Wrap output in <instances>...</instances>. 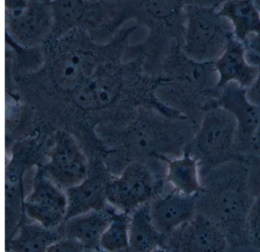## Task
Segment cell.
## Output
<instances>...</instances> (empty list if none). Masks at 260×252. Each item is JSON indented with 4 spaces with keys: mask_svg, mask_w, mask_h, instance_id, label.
<instances>
[{
    "mask_svg": "<svg viewBox=\"0 0 260 252\" xmlns=\"http://www.w3.org/2000/svg\"><path fill=\"white\" fill-rule=\"evenodd\" d=\"M243 161H230L211 168L206 187L198 196L197 211L220 226L230 244L245 245L249 244L246 219L255 195Z\"/></svg>",
    "mask_w": 260,
    "mask_h": 252,
    "instance_id": "obj_1",
    "label": "cell"
},
{
    "mask_svg": "<svg viewBox=\"0 0 260 252\" xmlns=\"http://www.w3.org/2000/svg\"><path fill=\"white\" fill-rule=\"evenodd\" d=\"M98 43L87 31L77 28L45 44V67L57 88L71 93L103 63L117 57L108 52V44Z\"/></svg>",
    "mask_w": 260,
    "mask_h": 252,
    "instance_id": "obj_2",
    "label": "cell"
},
{
    "mask_svg": "<svg viewBox=\"0 0 260 252\" xmlns=\"http://www.w3.org/2000/svg\"><path fill=\"white\" fill-rule=\"evenodd\" d=\"M196 130L191 120L144 113L125 129L121 141L135 156L183 152Z\"/></svg>",
    "mask_w": 260,
    "mask_h": 252,
    "instance_id": "obj_3",
    "label": "cell"
},
{
    "mask_svg": "<svg viewBox=\"0 0 260 252\" xmlns=\"http://www.w3.org/2000/svg\"><path fill=\"white\" fill-rule=\"evenodd\" d=\"M184 13L185 31L181 49L194 61L214 63L235 38L231 22L215 6L189 4Z\"/></svg>",
    "mask_w": 260,
    "mask_h": 252,
    "instance_id": "obj_4",
    "label": "cell"
},
{
    "mask_svg": "<svg viewBox=\"0 0 260 252\" xmlns=\"http://www.w3.org/2000/svg\"><path fill=\"white\" fill-rule=\"evenodd\" d=\"M237 124L234 117L220 106H213L201 118L199 127L185 148L211 168L230 161L242 160L237 152Z\"/></svg>",
    "mask_w": 260,
    "mask_h": 252,
    "instance_id": "obj_5",
    "label": "cell"
},
{
    "mask_svg": "<svg viewBox=\"0 0 260 252\" xmlns=\"http://www.w3.org/2000/svg\"><path fill=\"white\" fill-rule=\"evenodd\" d=\"M133 18L148 27L152 35L171 45H182L185 31V7L193 0H130Z\"/></svg>",
    "mask_w": 260,
    "mask_h": 252,
    "instance_id": "obj_6",
    "label": "cell"
},
{
    "mask_svg": "<svg viewBox=\"0 0 260 252\" xmlns=\"http://www.w3.org/2000/svg\"><path fill=\"white\" fill-rule=\"evenodd\" d=\"M159 188L160 183L147 165L134 162L124 168L119 177L111 179L107 200L118 210L128 213L148 203Z\"/></svg>",
    "mask_w": 260,
    "mask_h": 252,
    "instance_id": "obj_7",
    "label": "cell"
},
{
    "mask_svg": "<svg viewBox=\"0 0 260 252\" xmlns=\"http://www.w3.org/2000/svg\"><path fill=\"white\" fill-rule=\"evenodd\" d=\"M89 169L87 159L74 136L66 131L56 133L43 172L67 190L83 182Z\"/></svg>",
    "mask_w": 260,
    "mask_h": 252,
    "instance_id": "obj_8",
    "label": "cell"
},
{
    "mask_svg": "<svg viewBox=\"0 0 260 252\" xmlns=\"http://www.w3.org/2000/svg\"><path fill=\"white\" fill-rule=\"evenodd\" d=\"M126 66L118 57L103 63L86 82L71 92L73 102L86 112L103 110L118 98Z\"/></svg>",
    "mask_w": 260,
    "mask_h": 252,
    "instance_id": "obj_9",
    "label": "cell"
},
{
    "mask_svg": "<svg viewBox=\"0 0 260 252\" xmlns=\"http://www.w3.org/2000/svg\"><path fill=\"white\" fill-rule=\"evenodd\" d=\"M53 29L51 7L42 0H28L19 14L6 15L7 40L21 48L31 49L45 45Z\"/></svg>",
    "mask_w": 260,
    "mask_h": 252,
    "instance_id": "obj_10",
    "label": "cell"
},
{
    "mask_svg": "<svg viewBox=\"0 0 260 252\" xmlns=\"http://www.w3.org/2000/svg\"><path fill=\"white\" fill-rule=\"evenodd\" d=\"M24 212L30 220L49 229H57L66 220V191L42 171L36 176L31 193L25 199Z\"/></svg>",
    "mask_w": 260,
    "mask_h": 252,
    "instance_id": "obj_11",
    "label": "cell"
},
{
    "mask_svg": "<svg viewBox=\"0 0 260 252\" xmlns=\"http://www.w3.org/2000/svg\"><path fill=\"white\" fill-rule=\"evenodd\" d=\"M216 104L226 109L237 124L236 147L241 156L252 138L260 130V107L248 98L247 89L237 83L218 89Z\"/></svg>",
    "mask_w": 260,
    "mask_h": 252,
    "instance_id": "obj_12",
    "label": "cell"
},
{
    "mask_svg": "<svg viewBox=\"0 0 260 252\" xmlns=\"http://www.w3.org/2000/svg\"><path fill=\"white\" fill-rule=\"evenodd\" d=\"M178 231L175 238L178 251H226L231 244L220 226L199 211Z\"/></svg>",
    "mask_w": 260,
    "mask_h": 252,
    "instance_id": "obj_13",
    "label": "cell"
},
{
    "mask_svg": "<svg viewBox=\"0 0 260 252\" xmlns=\"http://www.w3.org/2000/svg\"><path fill=\"white\" fill-rule=\"evenodd\" d=\"M112 178L109 171L102 164L98 163L89 168L83 182L66 190V220L80 214L105 208L108 202V185Z\"/></svg>",
    "mask_w": 260,
    "mask_h": 252,
    "instance_id": "obj_14",
    "label": "cell"
},
{
    "mask_svg": "<svg viewBox=\"0 0 260 252\" xmlns=\"http://www.w3.org/2000/svg\"><path fill=\"white\" fill-rule=\"evenodd\" d=\"M198 196L185 195L174 189L151 201L150 215L156 229L167 236L188 223L197 212Z\"/></svg>",
    "mask_w": 260,
    "mask_h": 252,
    "instance_id": "obj_15",
    "label": "cell"
},
{
    "mask_svg": "<svg viewBox=\"0 0 260 252\" xmlns=\"http://www.w3.org/2000/svg\"><path fill=\"white\" fill-rule=\"evenodd\" d=\"M214 64L217 75V89L232 83L249 89L258 74V66L248 60L244 43L235 38L230 42Z\"/></svg>",
    "mask_w": 260,
    "mask_h": 252,
    "instance_id": "obj_16",
    "label": "cell"
},
{
    "mask_svg": "<svg viewBox=\"0 0 260 252\" xmlns=\"http://www.w3.org/2000/svg\"><path fill=\"white\" fill-rule=\"evenodd\" d=\"M114 212L103 208L71 217L65 221L63 237L79 241L86 250H100V240Z\"/></svg>",
    "mask_w": 260,
    "mask_h": 252,
    "instance_id": "obj_17",
    "label": "cell"
},
{
    "mask_svg": "<svg viewBox=\"0 0 260 252\" xmlns=\"http://www.w3.org/2000/svg\"><path fill=\"white\" fill-rule=\"evenodd\" d=\"M217 9L231 22L237 40L245 43L251 36L260 34V11L255 0H225Z\"/></svg>",
    "mask_w": 260,
    "mask_h": 252,
    "instance_id": "obj_18",
    "label": "cell"
},
{
    "mask_svg": "<svg viewBox=\"0 0 260 252\" xmlns=\"http://www.w3.org/2000/svg\"><path fill=\"white\" fill-rule=\"evenodd\" d=\"M165 160L167 163L166 180L173 189L188 196L201 194L203 185L199 170L200 163L188 149H184L179 157Z\"/></svg>",
    "mask_w": 260,
    "mask_h": 252,
    "instance_id": "obj_19",
    "label": "cell"
},
{
    "mask_svg": "<svg viewBox=\"0 0 260 252\" xmlns=\"http://www.w3.org/2000/svg\"><path fill=\"white\" fill-rule=\"evenodd\" d=\"M165 238L153 225L150 203L134 211L129 223V250L139 252L156 250L165 245Z\"/></svg>",
    "mask_w": 260,
    "mask_h": 252,
    "instance_id": "obj_20",
    "label": "cell"
},
{
    "mask_svg": "<svg viewBox=\"0 0 260 252\" xmlns=\"http://www.w3.org/2000/svg\"><path fill=\"white\" fill-rule=\"evenodd\" d=\"M49 5L53 17L49 40H55L74 28H80L88 2L86 0H52Z\"/></svg>",
    "mask_w": 260,
    "mask_h": 252,
    "instance_id": "obj_21",
    "label": "cell"
},
{
    "mask_svg": "<svg viewBox=\"0 0 260 252\" xmlns=\"http://www.w3.org/2000/svg\"><path fill=\"white\" fill-rule=\"evenodd\" d=\"M56 229H49L35 222L21 226L12 239L10 249L13 251H47L54 243L63 238Z\"/></svg>",
    "mask_w": 260,
    "mask_h": 252,
    "instance_id": "obj_22",
    "label": "cell"
},
{
    "mask_svg": "<svg viewBox=\"0 0 260 252\" xmlns=\"http://www.w3.org/2000/svg\"><path fill=\"white\" fill-rule=\"evenodd\" d=\"M25 171L19 160L11 161L6 171V219L7 231L19 221L22 210L24 211L22 200V176Z\"/></svg>",
    "mask_w": 260,
    "mask_h": 252,
    "instance_id": "obj_23",
    "label": "cell"
},
{
    "mask_svg": "<svg viewBox=\"0 0 260 252\" xmlns=\"http://www.w3.org/2000/svg\"><path fill=\"white\" fill-rule=\"evenodd\" d=\"M130 217L124 212H114L112 220L100 240V250L124 251L129 250Z\"/></svg>",
    "mask_w": 260,
    "mask_h": 252,
    "instance_id": "obj_24",
    "label": "cell"
},
{
    "mask_svg": "<svg viewBox=\"0 0 260 252\" xmlns=\"http://www.w3.org/2000/svg\"><path fill=\"white\" fill-rule=\"evenodd\" d=\"M246 228L249 244L260 250V194L255 196L249 209Z\"/></svg>",
    "mask_w": 260,
    "mask_h": 252,
    "instance_id": "obj_25",
    "label": "cell"
},
{
    "mask_svg": "<svg viewBox=\"0 0 260 252\" xmlns=\"http://www.w3.org/2000/svg\"><path fill=\"white\" fill-rule=\"evenodd\" d=\"M84 250H86V248L81 243L76 240L63 237L49 247L47 251H84Z\"/></svg>",
    "mask_w": 260,
    "mask_h": 252,
    "instance_id": "obj_26",
    "label": "cell"
},
{
    "mask_svg": "<svg viewBox=\"0 0 260 252\" xmlns=\"http://www.w3.org/2000/svg\"><path fill=\"white\" fill-rule=\"evenodd\" d=\"M246 48V57L249 63L253 64L260 60V34L249 37L244 43Z\"/></svg>",
    "mask_w": 260,
    "mask_h": 252,
    "instance_id": "obj_27",
    "label": "cell"
},
{
    "mask_svg": "<svg viewBox=\"0 0 260 252\" xmlns=\"http://www.w3.org/2000/svg\"><path fill=\"white\" fill-rule=\"evenodd\" d=\"M253 65L258 66V74L252 86L247 89V96L250 101L260 107V60L255 62Z\"/></svg>",
    "mask_w": 260,
    "mask_h": 252,
    "instance_id": "obj_28",
    "label": "cell"
},
{
    "mask_svg": "<svg viewBox=\"0 0 260 252\" xmlns=\"http://www.w3.org/2000/svg\"><path fill=\"white\" fill-rule=\"evenodd\" d=\"M28 4V0H5L6 15L14 16L22 11Z\"/></svg>",
    "mask_w": 260,
    "mask_h": 252,
    "instance_id": "obj_29",
    "label": "cell"
},
{
    "mask_svg": "<svg viewBox=\"0 0 260 252\" xmlns=\"http://www.w3.org/2000/svg\"><path fill=\"white\" fill-rule=\"evenodd\" d=\"M255 178L253 180H251V185L252 187H255V188L253 189L254 193H255V196L258 195V194H260V169L258 172L255 174Z\"/></svg>",
    "mask_w": 260,
    "mask_h": 252,
    "instance_id": "obj_30",
    "label": "cell"
},
{
    "mask_svg": "<svg viewBox=\"0 0 260 252\" xmlns=\"http://www.w3.org/2000/svg\"><path fill=\"white\" fill-rule=\"evenodd\" d=\"M223 1L225 0H194V3L196 4H200V5L218 7Z\"/></svg>",
    "mask_w": 260,
    "mask_h": 252,
    "instance_id": "obj_31",
    "label": "cell"
},
{
    "mask_svg": "<svg viewBox=\"0 0 260 252\" xmlns=\"http://www.w3.org/2000/svg\"><path fill=\"white\" fill-rule=\"evenodd\" d=\"M89 3H98V2H106V3H121L127 1V0H86Z\"/></svg>",
    "mask_w": 260,
    "mask_h": 252,
    "instance_id": "obj_32",
    "label": "cell"
},
{
    "mask_svg": "<svg viewBox=\"0 0 260 252\" xmlns=\"http://www.w3.org/2000/svg\"><path fill=\"white\" fill-rule=\"evenodd\" d=\"M42 1H43V2L46 3V4H50V3L52 1V0H42Z\"/></svg>",
    "mask_w": 260,
    "mask_h": 252,
    "instance_id": "obj_33",
    "label": "cell"
}]
</instances>
